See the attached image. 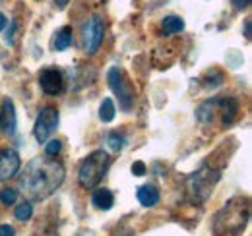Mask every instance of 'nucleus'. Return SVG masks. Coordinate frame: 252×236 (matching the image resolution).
Segmentation results:
<instances>
[{"label": "nucleus", "mask_w": 252, "mask_h": 236, "mask_svg": "<svg viewBox=\"0 0 252 236\" xmlns=\"http://www.w3.org/2000/svg\"><path fill=\"white\" fill-rule=\"evenodd\" d=\"M70 45H72V28L64 26L63 30L57 31L55 41H53V47H55V51H66Z\"/></svg>", "instance_id": "obj_13"}, {"label": "nucleus", "mask_w": 252, "mask_h": 236, "mask_svg": "<svg viewBox=\"0 0 252 236\" xmlns=\"http://www.w3.org/2000/svg\"><path fill=\"white\" fill-rule=\"evenodd\" d=\"M218 180H220V173L210 171V169H202L190 178V192H194L198 200H206Z\"/></svg>", "instance_id": "obj_7"}, {"label": "nucleus", "mask_w": 252, "mask_h": 236, "mask_svg": "<svg viewBox=\"0 0 252 236\" xmlns=\"http://www.w3.org/2000/svg\"><path fill=\"white\" fill-rule=\"evenodd\" d=\"M107 82H109V88L113 89V93L119 97L121 109L123 111H130L132 105H134V91L125 82L123 72L119 68H111L109 74H107Z\"/></svg>", "instance_id": "obj_6"}, {"label": "nucleus", "mask_w": 252, "mask_h": 236, "mask_svg": "<svg viewBox=\"0 0 252 236\" xmlns=\"http://www.w3.org/2000/svg\"><path fill=\"white\" fill-rule=\"evenodd\" d=\"M231 4L235 6V10H245L251 6V0H231Z\"/></svg>", "instance_id": "obj_21"}, {"label": "nucleus", "mask_w": 252, "mask_h": 236, "mask_svg": "<svg viewBox=\"0 0 252 236\" xmlns=\"http://www.w3.org/2000/svg\"><path fill=\"white\" fill-rule=\"evenodd\" d=\"M132 175H134V177H144V175H146V165H144L142 161H136V163L132 165Z\"/></svg>", "instance_id": "obj_20"}, {"label": "nucleus", "mask_w": 252, "mask_h": 236, "mask_svg": "<svg viewBox=\"0 0 252 236\" xmlns=\"http://www.w3.org/2000/svg\"><path fill=\"white\" fill-rule=\"evenodd\" d=\"M64 182V167L61 161L51 159L49 155L37 157L30 161L20 175V190L30 200H45L51 194H55L57 188H61Z\"/></svg>", "instance_id": "obj_1"}, {"label": "nucleus", "mask_w": 252, "mask_h": 236, "mask_svg": "<svg viewBox=\"0 0 252 236\" xmlns=\"http://www.w3.org/2000/svg\"><path fill=\"white\" fill-rule=\"evenodd\" d=\"M136 196H138V202L144 207H154L159 202V190L156 186H152V184L140 186L138 192H136Z\"/></svg>", "instance_id": "obj_12"}, {"label": "nucleus", "mask_w": 252, "mask_h": 236, "mask_svg": "<svg viewBox=\"0 0 252 236\" xmlns=\"http://www.w3.org/2000/svg\"><path fill=\"white\" fill-rule=\"evenodd\" d=\"M161 30L167 35H173V33H179V31L185 30V22L179 16H167L163 20V24H161Z\"/></svg>", "instance_id": "obj_14"}, {"label": "nucleus", "mask_w": 252, "mask_h": 236, "mask_svg": "<svg viewBox=\"0 0 252 236\" xmlns=\"http://www.w3.org/2000/svg\"><path fill=\"white\" fill-rule=\"evenodd\" d=\"M14 215H16L18 221H30L33 215V206L30 202H24V204H20V206L16 207Z\"/></svg>", "instance_id": "obj_16"}, {"label": "nucleus", "mask_w": 252, "mask_h": 236, "mask_svg": "<svg viewBox=\"0 0 252 236\" xmlns=\"http://www.w3.org/2000/svg\"><path fill=\"white\" fill-rule=\"evenodd\" d=\"M0 236H16V231L10 225H0Z\"/></svg>", "instance_id": "obj_22"}, {"label": "nucleus", "mask_w": 252, "mask_h": 236, "mask_svg": "<svg viewBox=\"0 0 252 236\" xmlns=\"http://www.w3.org/2000/svg\"><path fill=\"white\" fill-rule=\"evenodd\" d=\"M39 86L47 95H61L64 91V76L57 68H45L39 74Z\"/></svg>", "instance_id": "obj_8"}, {"label": "nucleus", "mask_w": 252, "mask_h": 236, "mask_svg": "<svg viewBox=\"0 0 252 236\" xmlns=\"http://www.w3.org/2000/svg\"><path fill=\"white\" fill-rule=\"evenodd\" d=\"M109 167H111V157H109L107 151L97 149L94 153H90L82 161L80 171H78V182H80V186L82 188H88V190L95 188L101 182V178L105 177V173L109 171Z\"/></svg>", "instance_id": "obj_2"}, {"label": "nucleus", "mask_w": 252, "mask_h": 236, "mask_svg": "<svg viewBox=\"0 0 252 236\" xmlns=\"http://www.w3.org/2000/svg\"><path fill=\"white\" fill-rule=\"evenodd\" d=\"M20 165H22L20 155L14 149H0V182L16 177L18 171H20Z\"/></svg>", "instance_id": "obj_9"}, {"label": "nucleus", "mask_w": 252, "mask_h": 236, "mask_svg": "<svg viewBox=\"0 0 252 236\" xmlns=\"http://www.w3.org/2000/svg\"><path fill=\"white\" fill-rule=\"evenodd\" d=\"M61 149H63V144H61L59 140H51V142H47V144H45V151H47V155H49V157L59 155V153H61Z\"/></svg>", "instance_id": "obj_19"}, {"label": "nucleus", "mask_w": 252, "mask_h": 236, "mask_svg": "<svg viewBox=\"0 0 252 236\" xmlns=\"http://www.w3.org/2000/svg\"><path fill=\"white\" fill-rule=\"evenodd\" d=\"M6 24H8V20H6V16H4L2 12H0V31L6 28Z\"/></svg>", "instance_id": "obj_24"}, {"label": "nucleus", "mask_w": 252, "mask_h": 236, "mask_svg": "<svg viewBox=\"0 0 252 236\" xmlns=\"http://www.w3.org/2000/svg\"><path fill=\"white\" fill-rule=\"evenodd\" d=\"M237 111H239V103L233 97H216L212 101L202 103L196 111V117L200 122L208 124V122H214L218 115H221V124L227 126L235 120Z\"/></svg>", "instance_id": "obj_3"}, {"label": "nucleus", "mask_w": 252, "mask_h": 236, "mask_svg": "<svg viewBox=\"0 0 252 236\" xmlns=\"http://www.w3.org/2000/svg\"><path fill=\"white\" fill-rule=\"evenodd\" d=\"M92 204L97 209H103V211H109L111 207L115 206V196L109 188H95L94 196H92Z\"/></svg>", "instance_id": "obj_11"}, {"label": "nucleus", "mask_w": 252, "mask_h": 236, "mask_svg": "<svg viewBox=\"0 0 252 236\" xmlns=\"http://www.w3.org/2000/svg\"><path fill=\"white\" fill-rule=\"evenodd\" d=\"M245 35L251 39V20H245Z\"/></svg>", "instance_id": "obj_23"}, {"label": "nucleus", "mask_w": 252, "mask_h": 236, "mask_svg": "<svg viewBox=\"0 0 252 236\" xmlns=\"http://www.w3.org/2000/svg\"><path fill=\"white\" fill-rule=\"evenodd\" d=\"M103 35H105V26L103 20L99 16H92L84 22L82 26V43H84V51L88 55H95L103 43Z\"/></svg>", "instance_id": "obj_4"}, {"label": "nucleus", "mask_w": 252, "mask_h": 236, "mask_svg": "<svg viewBox=\"0 0 252 236\" xmlns=\"http://www.w3.org/2000/svg\"><path fill=\"white\" fill-rule=\"evenodd\" d=\"M16 126H18V118H16L14 103H12V99H4L2 107H0V130L6 136H14Z\"/></svg>", "instance_id": "obj_10"}, {"label": "nucleus", "mask_w": 252, "mask_h": 236, "mask_svg": "<svg viewBox=\"0 0 252 236\" xmlns=\"http://www.w3.org/2000/svg\"><path fill=\"white\" fill-rule=\"evenodd\" d=\"M59 126V111L55 107H45L39 117L35 120L33 126V136L39 144H47V140L51 138V134L57 130Z\"/></svg>", "instance_id": "obj_5"}, {"label": "nucleus", "mask_w": 252, "mask_h": 236, "mask_svg": "<svg viewBox=\"0 0 252 236\" xmlns=\"http://www.w3.org/2000/svg\"><path fill=\"white\" fill-rule=\"evenodd\" d=\"M125 144H126V138L123 136V134L113 132V134L109 136V146H111L113 151H121V149L125 148Z\"/></svg>", "instance_id": "obj_18"}, {"label": "nucleus", "mask_w": 252, "mask_h": 236, "mask_svg": "<svg viewBox=\"0 0 252 236\" xmlns=\"http://www.w3.org/2000/svg\"><path fill=\"white\" fill-rule=\"evenodd\" d=\"M55 2H57V6H59V8H64V6L68 4V0H55Z\"/></svg>", "instance_id": "obj_25"}, {"label": "nucleus", "mask_w": 252, "mask_h": 236, "mask_svg": "<svg viewBox=\"0 0 252 236\" xmlns=\"http://www.w3.org/2000/svg\"><path fill=\"white\" fill-rule=\"evenodd\" d=\"M18 200V190L16 188H2L0 190V202L4 206H14Z\"/></svg>", "instance_id": "obj_17"}, {"label": "nucleus", "mask_w": 252, "mask_h": 236, "mask_svg": "<svg viewBox=\"0 0 252 236\" xmlns=\"http://www.w3.org/2000/svg\"><path fill=\"white\" fill-rule=\"evenodd\" d=\"M117 115V111H115V103H113V99H103V103H101V107H99V118L103 120V122H111L113 118Z\"/></svg>", "instance_id": "obj_15"}]
</instances>
